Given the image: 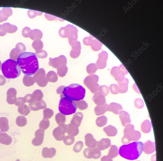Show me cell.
Instances as JSON below:
<instances>
[{"instance_id": "1", "label": "cell", "mask_w": 163, "mask_h": 161, "mask_svg": "<svg viewBox=\"0 0 163 161\" xmlns=\"http://www.w3.org/2000/svg\"><path fill=\"white\" fill-rule=\"evenodd\" d=\"M21 70L26 75L32 76L38 71L39 65L36 54L32 52L21 53L17 59Z\"/></svg>"}, {"instance_id": "2", "label": "cell", "mask_w": 163, "mask_h": 161, "mask_svg": "<svg viewBox=\"0 0 163 161\" xmlns=\"http://www.w3.org/2000/svg\"><path fill=\"white\" fill-rule=\"evenodd\" d=\"M143 150V143L141 142H134L121 146L119 150V154L122 157L127 160L138 159Z\"/></svg>"}, {"instance_id": "3", "label": "cell", "mask_w": 163, "mask_h": 161, "mask_svg": "<svg viewBox=\"0 0 163 161\" xmlns=\"http://www.w3.org/2000/svg\"><path fill=\"white\" fill-rule=\"evenodd\" d=\"M86 93V89L82 86L77 84H72L65 87L60 97H65L73 101H78L85 98Z\"/></svg>"}, {"instance_id": "4", "label": "cell", "mask_w": 163, "mask_h": 161, "mask_svg": "<svg viewBox=\"0 0 163 161\" xmlns=\"http://www.w3.org/2000/svg\"><path fill=\"white\" fill-rule=\"evenodd\" d=\"M2 71L3 75L8 79H15L20 75L21 70L15 60L9 59L2 64Z\"/></svg>"}, {"instance_id": "5", "label": "cell", "mask_w": 163, "mask_h": 161, "mask_svg": "<svg viewBox=\"0 0 163 161\" xmlns=\"http://www.w3.org/2000/svg\"><path fill=\"white\" fill-rule=\"evenodd\" d=\"M77 107L74 102L67 98H61L59 106V111L64 115H71L75 113Z\"/></svg>"}, {"instance_id": "6", "label": "cell", "mask_w": 163, "mask_h": 161, "mask_svg": "<svg viewBox=\"0 0 163 161\" xmlns=\"http://www.w3.org/2000/svg\"><path fill=\"white\" fill-rule=\"evenodd\" d=\"M134 128V126L132 124H129L126 126L124 131V135L121 140L123 144H128L131 141H138L140 140L141 134Z\"/></svg>"}, {"instance_id": "7", "label": "cell", "mask_w": 163, "mask_h": 161, "mask_svg": "<svg viewBox=\"0 0 163 161\" xmlns=\"http://www.w3.org/2000/svg\"><path fill=\"white\" fill-rule=\"evenodd\" d=\"M99 80V77L97 75H91L85 78L83 83L92 93L95 94L100 86L98 83Z\"/></svg>"}, {"instance_id": "8", "label": "cell", "mask_w": 163, "mask_h": 161, "mask_svg": "<svg viewBox=\"0 0 163 161\" xmlns=\"http://www.w3.org/2000/svg\"><path fill=\"white\" fill-rule=\"evenodd\" d=\"M128 73L127 70L123 65H121L119 67H114L111 70V73L114 79L118 82L124 80L125 76Z\"/></svg>"}, {"instance_id": "9", "label": "cell", "mask_w": 163, "mask_h": 161, "mask_svg": "<svg viewBox=\"0 0 163 161\" xmlns=\"http://www.w3.org/2000/svg\"><path fill=\"white\" fill-rule=\"evenodd\" d=\"M34 79L38 85L41 87H45L48 84L46 73L45 70L43 68L39 69L35 74Z\"/></svg>"}, {"instance_id": "10", "label": "cell", "mask_w": 163, "mask_h": 161, "mask_svg": "<svg viewBox=\"0 0 163 161\" xmlns=\"http://www.w3.org/2000/svg\"><path fill=\"white\" fill-rule=\"evenodd\" d=\"M67 125L65 124L59 125L55 128L53 132V135L57 141H62L65 137V134L67 133Z\"/></svg>"}, {"instance_id": "11", "label": "cell", "mask_w": 163, "mask_h": 161, "mask_svg": "<svg viewBox=\"0 0 163 161\" xmlns=\"http://www.w3.org/2000/svg\"><path fill=\"white\" fill-rule=\"evenodd\" d=\"M83 155L88 159H98L101 156V151L97 148H87L83 151Z\"/></svg>"}, {"instance_id": "12", "label": "cell", "mask_w": 163, "mask_h": 161, "mask_svg": "<svg viewBox=\"0 0 163 161\" xmlns=\"http://www.w3.org/2000/svg\"><path fill=\"white\" fill-rule=\"evenodd\" d=\"M67 63L66 58L64 55H61L58 58L49 59V64L50 66L57 69L61 67L66 66Z\"/></svg>"}, {"instance_id": "13", "label": "cell", "mask_w": 163, "mask_h": 161, "mask_svg": "<svg viewBox=\"0 0 163 161\" xmlns=\"http://www.w3.org/2000/svg\"><path fill=\"white\" fill-rule=\"evenodd\" d=\"M44 130L39 129L35 133V138L32 140V145L35 146H39L41 145L43 142L45 135Z\"/></svg>"}, {"instance_id": "14", "label": "cell", "mask_w": 163, "mask_h": 161, "mask_svg": "<svg viewBox=\"0 0 163 161\" xmlns=\"http://www.w3.org/2000/svg\"><path fill=\"white\" fill-rule=\"evenodd\" d=\"M108 54L106 52L103 51L99 54V59L96 64L98 69H103L107 66Z\"/></svg>"}, {"instance_id": "15", "label": "cell", "mask_w": 163, "mask_h": 161, "mask_svg": "<svg viewBox=\"0 0 163 161\" xmlns=\"http://www.w3.org/2000/svg\"><path fill=\"white\" fill-rule=\"evenodd\" d=\"M85 138V145L88 147L94 148L97 146L98 142L96 141L91 134L89 133L86 134Z\"/></svg>"}, {"instance_id": "16", "label": "cell", "mask_w": 163, "mask_h": 161, "mask_svg": "<svg viewBox=\"0 0 163 161\" xmlns=\"http://www.w3.org/2000/svg\"><path fill=\"white\" fill-rule=\"evenodd\" d=\"M156 150L155 142H152L150 141H148L143 144V150L144 153L147 154H151Z\"/></svg>"}, {"instance_id": "17", "label": "cell", "mask_w": 163, "mask_h": 161, "mask_svg": "<svg viewBox=\"0 0 163 161\" xmlns=\"http://www.w3.org/2000/svg\"><path fill=\"white\" fill-rule=\"evenodd\" d=\"M105 97L103 94L97 91L93 95V100L97 106H103L106 102V100Z\"/></svg>"}, {"instance_id": "18", "label": "cell", "mask_w": 163, "mask_h": 161, "mask_svg": "<svg viewBox=\"0 0 163 161\" xmlns=\"http://www.w3.org/2000/svg\"><path fill=\"white\" fill-rule=\"evenodd\" d=\"M29 105L31 109L34 111L44 109L47 107L46 103L42 100L37 102H31L29 103Z\"/></svg>"}, {"instance_id": "19", "label": "cell", "mask_w": 163, "mask_h": 161, "mask_svg": "<svg viewBox=\"0 0 163 161\" xmlns=\"http://www.w3.org/2000/svg\"><path fill=\"white\" fill-rule=\"evenodd\" d=\"M123 110V108L121 104L112 102L110 103L108 106L107 111L111 112L116 115H118Z\"/></svg>"}, {"instance_id": "20", "label": "cell", "mask_w": 163, "mask_h": 161, "mask_svg": "<svg viewBox=\"0 0 163 161\" xmlns=\"http://www.w3.org/2000/svg\"><path fill=\"white\" fill-rule=\"evenodd\" d=\"M83 117V115L82 113L80 112H77L74 115L70 121V123L78 128L81 123Z\"/></svg>"}, {"instance_id": "21", "label": "cell", "mask_w": 163, "mask_h": 161, "mask_svg": "<svg viewBox=\"0 0 163 161\" xmlns=\"http://www.w3.org/2000/svg\"><path fill=\"white\" fill-rule=\"evenodd\" d=\"M119 115L121 124L123 127H126V126L131 123L130 116L128 113L122 111L120 113Z\"/></svg>"}, {"instance_id": "22", "label": "cell", "mask_w": 163, "mask_h": 161, "mask_svg": "<svg viewBox=\"0 0 163 161\" xmlns=\"http://www.w3.org/2000/svg\"><path fill=\"white\" fill-rule=\"evenodd\" d=\"M56 153V150L54 148H49L47 147H45L42 151V156L45 158H52L54 157Z\"/></svg>"}, {"instance_id": "23", "label": "cell", "mask_w": 163, "mask_h": 161, "mask_svg": "<svg viewBox=\"0 0 163 161\" xmlns=\"http://www.w3.org/2000/svg\"><path fill=\"white\" fill-rule=\"evenodd\" d=\"M111 141L109 138H103L98 142L97 147L100 150H104L111 146Z\"/></svg>"}, {"instance_id": "24", "label": "cell", "mask_w": 163, "mask_h": 161, "mask_svg": "<svg viewBox=\"0 0 163 161\" xmlns=\"http://www.w3.org/2000/svg\"><path fill=\"white\" fill-rule=\"evenodd\" d=\"M129 80L127 78H125L124 80L118 82L117 85L119 93L123 94L127 92L128 89Z\"/></svg>"}, {"instance_id": "25", "label": "cell", "mask_w": 163, "mask_h": 161, "mask_svg": "<svg viewBox=\"0 0 163 161\" xmlns=\"http://www.w3.org/2000/svg\"><path fill=\"white\" fill-rule=\"evenodd\" d=\"M43 97V94L41 90H35L32 95V101L31 102L41 101H42Z\"/></svg>"}, {"instance_id": "26", "label": "cell", "mask_w": 163, "mask_h": 161, "mask_svg": "<svg viewBox=\"0 0 163 161\" xmlns=\"http://www.w3.org/2000/svg\"><path fill=\"white\" fill-rule=\"evenodd\" d=\"M104 132L109 137H114L117 133V129L113 126L110 125L104 128L103 129Z\"/></svg>"}, {"instance_id": "27", "label": "cell", "mask_w": 163, "mask_h": 161, "mask_svg": "<svg viewBox=\"0 0 163 161\" xmlns=\"http://www.w3.org/2000/svg\"><path fill=\"white\" fill-rule=\"evenodd\" d=\"M12 142V138L7 134H0V143L1 144L8 145H11Z\"/></svg>"}, {"instance_id": "28", "label": "cell", "mask_w": 163, "mask_h": 161, "mask_svg": "<svg viewBox=\"0 0 163 161\" xmlns=\"http://www.w3.org/2000/svg\"><path fill=\"white\" fill-rule=\"evenodd\" d=\"M67 133L69 135L76 136L79 133V129L76 126L70 123L67 125Z\"/></svg>"}, {"instance_id": "29", "label": "cell", "mask_w": 163, "mask_h": 161, "mask_svg": "<svg viewBox=\"0 0 163 161\" xmlns=\"http://www.w3.org/2000/svg\"><path fill=\"white\" fill-rule=\"evenodd\" d=\"M108 104H105L104 105L101 106H97L94 109L95 114L97 116H100L104 115L108 111L107 109Z\"/></svg>"}, {"instance_id": "30", "label": "cell", "mask_w": 163, "mask_h": 161, "mask_svg": "<svg viewBox=\"0 0 163 161\" xmlns=\"http://www.w3.org/2000/svg\"><path fill=\"white\" fill-rule=\"evenodd\" d=\"M152 124L151 121L148 120H145L141 125V129L143 132L148 133L151 132Z\"/></svg>"}, {"instance_id": "31", "label": "cell", "mask_w": 163, "mask_h": 161, "mask_svg": "<svg viewBox=\"0 0 163 161\" xmlns=\"http://www.w3.org/2000/svg\"><path fill=\"white\" fill-rule=\"evenodd\" d=\"M46 77L48 82L55 83L58 81V75L53 71L48 72L46 75Z\"/></svg>"}, {"instance_id": "32", "label": "cell", "mask_w": 163, "mask_h": 161, "mask_svg": "<svg viewBox=\"0 0 163 161\" xmlns=\"http://www.w3.org/2000/svg\"><path fill=\"white\" fill-rule=\"evenodd\" d=\"M107 117L104 116L98 117L96 121V125L100 127H104L107 124Z\"/></svg>"}, {"instance_id": "33", "label": "cell", "mask_w": 163, "mask_h": 161, "mask_svg": "<svg viewBox=\"0 0 163 161\" xmlns=\"http://www.w3.org/2000/svg\"><path fill=\"white\" fill-rule=\"evenodd\" d=\"M119 154V150L117 147L114 145H112L109 150L108 156L111 159L115 158Z\"/></svg>"}, {"instance_id": "34", "label": "cell", "mask_w": 163, "mask_h": 161, "mask_svg": "<svg viewBox=\"0 0 163 161\" xmlns=\"http://www.w3.org/2000/svg\"><path fill=\"white\" fill-rule=\"evenodd\" d=\"M56 122L59 125L65 124L66 121L65 115L59 113L57 114L55 117Z\"/></svg>"}, {"instance_id": "35", "label": "cell", "mask_w": 163, "mask_h": 161, "mask_svg": "<svg viewBox=\"0 0 163 161\" xmlns=\"http://www.w3.org/2000/svg\"><path fill=\"white\" fill-rule=\"evenodd\" d=\"M76 103L77 108L81 110H85L88 107L87 103L84 100H82L78 101H74Z\"/></svg>"}, {"instance_id": "36", "label": "cell", "mask_w": 163, "mask_h": 161, "mask_svg": "<svg viewBox=\"0 0 163 161\" xmlns=\"http://www.w3.org/2000/svg\"><path fill=\"white\" fill-rule=\"evenodd\" d=\"M54 112L50 109L46 108L43 111V119L49 120L54 115Z\"/></svg>"}, {"instance_id": "37", "label": "cell", "mask_w": 163, "mask_h": 161, "mask_svg": "<svg viewBox=\"0 0 163 161\" xmlns=\"http://www.w3.org/2000/svg\"><path fill=\"white\" fill-rule=\"evenodd\" d=\"M50 125V121L47 119H43L39 124L40 129L45 130L49 127Z\"/></svg>"}, {"instance_id": "38", "label": "cell", "mask_w": 163, "mask_h": 161, "mask_svg": "<svg viewBox=\"0 0 163 161\" xmlns=\"http://www.w3.org/2000/svg\"><path fill=\"white\" fill-rule=\"evenodd\" d=\"M57 73L60 77H65L68 72V68L66 66L61 67L57 69Z\"/></svg>"}, {"instance_id": "39", "label": "cell", "mask_w": 163, "mask_h": 161, "mask_svg": "<svg viewBox=\"0 0 163 161\" xmlns=\"http://www.w3.org/2000/svg\"><path fill=\"white\" fill-rule=\"evenodd\" d=\"M97 69L98 68L96 65L94 63L90 64L88 65L87 67V72L89 74H92L95 73L97 70Z\"/></svg>"}, {"instance_id": "40", "label": "cell", "mask_w": 163, "mask_h": 161, "mask_svg": "<svg viewBox=\"0 0 163 161\" xmlns=\"http://www.w3.org/2000/svg\"><path fill=\"white\" fill-rule=\"evenodd\" d=\"M64 144L67 145H72L75 141V138L74 137L68 135L65 137L63 140Z\"/></svg>"}, {"instance_id": "41", "label": "cell", "mask_w": 163, "mask_h": 161, "mask_svg": "<svg viewBox=\"0 0 163 161\" xmlns=\"http://www.w3.org/2000/svg\"><path fill=\"white\" fill-rule=\"evenodd\" d=\"M97 91L103 94L105 97L108 95L109 92L108 87L104 85L99 86Z\"/></svg>"}, {"instance_id": "42", "label": "cell", "mask_w": 163, "mask_h": 161, "mask_svg": "<svg viewBox=\"0 0 163 161\" xmlns=\"http://www.w3.org/2000/svg\"><path fill=\"white\" fill-rule=\"evenodd\" d=\"M83 146V144L82 141H77L74 146L73 150L76 153H79L82 149Z\"/></svg>"}, {"instance_id": "43", "label": "cell", "mask_w": 163, "mask_h": 161, "mask_svg": "<svg viewBox=\"0 0 163 161\" xmlns=\"http://www.w3.org/2000/svg\"><path fill=\"white\" fill-rule=\"evenodd\" d=\"M134 104L135 107L138 109H141L144 106L143 101L140 98L136 99L134 101Z\"/></svg>"}, {"instance_id": "44", "label": "cell", "mask_w": 163, "mask_h": 161, "mask_svg": "<svg viewBox=\"0 0 163 161\" xmlns=\"http://www.w3.org/2000/svg\"><path fill=\"white\" fill-rule=\"evenodd\" d=\"M109 90L111 93L114 95L118 94L117 85L116 84H113L110 85Z\"/></svg>"}, {"instance_id": "45", "label": "cell", "mask_w": 163, "mask_h": 161, "mask_svg": "<svg viewBox=\"0 0 163 161\" xmlns=\"http://www.w3.org/2000/svg\"><path fill=\"white\" fill-rule=\"evenodd\" d=\"M25 85L29 86L33 85L35 83V81L32 77H28L26 78Z\"/></svg>"}, {"instance_id": "46", "label": "cell", "mask_w": 163, "mask_h": 161, "mask_svg": "<svg viewBox=\"0 0 163 161\" xmlns=\"http://www.w3.org/2000/svg\"><path fill=\"white\" fill-rule=\"evenodd\" d=\"M39 51L38 52H36V53L39 58L43 59L47 57V53L46 51L44 50Z\"/></svg>"}, {"instance_id": "47", "label": "cell", "mask_w": 163, "mask_h": 161, "mask_svg": "<svg viewBox=\"0 0 163 161\" xmlns=\"http://www.w3.org/2000/svg\"><path fill=\"white\" fill-rule=\"evenodd\" d=\"M65 86H61L59 87L56 90V93L58 94L61 95L63 94V90L65 88Z\"/></svg>"}, {"instance_id": "48", "label": "cell", "mask_w": 163, "mask_h": 161, "mask_svg": "<svg viewBox=\"0 0 163 161\" xmlns=\"http://www.w3.org/2000/svg\"><path fill=\"white\" fill-rule=\"evenodd\" d=\"M101 161H113L112 159L108 156H104L101 158Z\"/></svg>"}, {"instance_id": "49", "label": "cell", "mask_w": 163, "mask_h": 161, "mask_svg": "<svg viewBox=\"0 0 163 161\" xmlns=\"http://www.w3.org/2000/svg\"><path fill=\"white\" fill-rule=\"evenodd\" d=\"M151 160V161H156V155L155 154L152 156Z\"/></svg>"}, {"instance_id": "50", "label": "cell", "mask_w": 163, "mask_h": 161, "mask_svg": "<svg viewBox=\"0 0 163 161\" xmlns=\"http://www.w3.org/2000/svg\"><path fill=\"white\" fill-rule=\"evenodd\" d=\"M16 161H20L19 159H17Z\"/></svg>"}, {"instance_id": "51", "label": "cell", "mask_w": 163, "mask_h": 161, "mask_svg": "<svg viewBox=\"0 0 163 161\" xmlns=\"http://www.w3.org/2000/svg\"></svg>"}]
</instances>
